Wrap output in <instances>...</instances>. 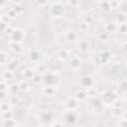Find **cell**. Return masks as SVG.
I'll return each mask as SVG.
<instances>
[{
  "instance_id": "cell-1",
  "label": "cell",
  "mask_w": 127,
  "mask_h": 127,
  "mask_svg": "<svg viewBox=\"0 0 127 127\" xmlns=\"http://www.w3.org/2000/svg\"><path fill=\"white\" fill-rule=\"evenodd\" d=\"M66 8L64 3L62 2H53L50 6V14L54 18H62L65 15Z\"/></svg>"
},
{
  "instance_id": "cell-2",
  "label": "cell",
  "mask_w": 127,
  "mask_h": 127,
  "mask_svg": "<svg viewBox=\"0 0 127 127\" xmlns=\"http://www.w3.org/2000/svg\"><path fill=\"white\" fill-rule=\"evenodd\" d=\"M59 82V76L54 72H47L43 75V82L45 85L55 86Z\"/></svg>"
},
{
  "instance_id": "cell-3",
  "label": "cell",
  "mask_w": 127,
  "mask_h": 127,
  "mask_svg": "<svg viewBox=\"0 0 127 127\" xmlns=\"http://www.w3.org/2000/svg\"><path fill=\"white\" fill-rule=\"evenodd\" d=\"M11 39V43H22L23 40L25 39V32L22 29L16 28L14 30V32L12 33V35L10 36Z\"/></svg>"
},
{
  "instance_id": "cell-4",
  "label": "cell",
  "mask_w": 127,
  "mask_h": 127,
  "mask_svg": "<svg viewBox=\"0 0 127 127\" xmlns=\"http://www.w3.org/2000/svg\"><path fill=\"white\" fill-rule=\"evenodd\" d=\"M94 84V79L91 75L89 74H85V75H82L80 78H79V85L83 88H89L91 86H93Z\"/></svg>"
},
{
  "instance_id": "cell-5",
  "label": "cell",
  "mask_w": 127,
  "mask_h": 127,
  "mask_svg": "<svg viewBox=\"0 0 127 127\" xmlns=\"http://www.w3.org/2000/svg\"><path fill=\"white\" fill-rule=\"evenodd\" d=\"M64 41L66 43H68V44H74L78 40V34L74 30H67V31L64 32Z\"/></svg>"
},
{
  "instance_id": "cell-6",
  "label": "cell",
  "mask_w": 127,
  "mask_h": 127,
  "mask_svg": "<svg viewBox=\"0 0 127 127\" xmlns=\"http://www.w3.org/2000/svg\"><path fill=\"white\" fill-rule=\"evenodd\" d=\"M38 118H39L40 122L46 124V123H50L53 120L54 114H53V112H51L49 110H44V111H41L38 114Z\"/></svg>"
},
{
  "instance_id": "cell-7",
  "label": "cell",
  "mask_w": 127,
  "mask_h": 127,
  "mask_svg": "<svg viewBox=\"0 0 127 127\" xmlns=\"http://www.w3.org/2000/svg\"><path fill=\"white\" fill-rule=\"evenodd\" d=\"M117 97L116 93L112 90H106L103 92L102 96H101V100H102V103H107V104H110L115 98Z\"/></svg>"
},
{
  "instance_id": "cell-8",
  "label": "cell",
  "mask_w": 127,
  "mask_h": 127,
  "mask_svg": "<svg viewBox=\"0 0 127 127\" xmlns=\"http://www.w3.org/2000/svg\"><path fill=\"white\" fill-rule=\"evenodd\" d=\"M82 60L81 58H79L78 56H73L70 60H69V66L72 70H78L81 66H82Z\"/></svg>"
},
{
  "instance_id": "cell-9",
  "label": "cell",
  "mask_w": 127,
  "mask_h": 127,
  "mask_svg": "<svg viewBox=\"0 0 127 127\" xmlns=\"http://www.w3.org/2000/svg\"><path fill=\"white\" fill-rule=\"evenodd\" d=\"M64 119L68 124H74L77 121V115H76V113L74 111L68 110L64 114Z\"/></svg>"
},
{
  "instance_id": "cell-10",
  "label": "cell",
  "mask_w": 127,
  "mask_h": 127,
  "mask_svg": "<svg viewBox=\"0 0 127 127\" xmlns=\"http://www.w3.org/2000/svg\"><path fill=\"white\" fill-rule=\"evenodd\" d=\"M28 58L31 62L33 63H38L39 61H41L42 59V53L39 51V50H36V49H33L29 52L28 54Z\"/></svg>"
},
{
  "instance_id": "cell-11",
  "label": "cell",
  "mask_w": 127,
  "mask_h": 127,
  "mask_svg": "<svg viewBox=\"0 0 127 127\" xmlns=\"http://www.w3.org/2000/svg\"><path fill=\"white\" fill-rule=\"evenodd\" d=\"M65 106L68 110H72V111H75L78 107V101L74 98V97H67L66 100H65Z\"/></svg>"
},
{
  "instance_id": "cell-12",
  "label": "cell",
  "mask_w": 127,
  "mask_h": 127,
  "mask_svg": "<svg viewBox=\"0 0 127 127\" xmlns=\"http://www.w3.org/2000/svg\"><path fill=\"white\" fill-rule=\"evenodd\" d=\"M6 65H7V69L8 70L14 72L15 70H17L19 68V66H20V61L18 59H16V58L15 59H11V60L8 61V63L6 64Z\"/></svg>"
},
{
  "instance_id": "cell-13",
  "label": "cell",
  "mask_w": 127,
  "mask_h": 127,
  "mask_svg": "<svg viewBox=\"0 0 127 127\" xmlns=\"http://www.w3.org/2000/svg\"><path fill=\"white\" fill-rule=\"evenodd\" d=\"M78 102H81V101H85L86 98H87V93H86V90L84 88H79L75 91L74 93V96H73Z\"/></svg>"
},
{
  "instance_id": "cell-14",
  "label": "cell",
  "mask_w": 127,
  "mask_h": 127,
  "mask_svg": "<svg viewBox=\"0 0 127 127\" xmlns=\"http://www.w3.org/2000/svg\"><path fill=\"white\" fill-rule=\"evenodd\" d=\"M56 56H57V58L60 60V61H66L68 58H69V52H68V50H66V49H60V50H58L57 52H56Z\"/></svg>"
},
{
  "instance_id": "cell-15",
  "label": "cell",
  "mask_w": 127,
  "mask_h": 127,
  "mask_svg": "<svg viewBox=\"0 0 127 127\" xmlns=\"http://www.w3.org/2000/svg\"><path fill=\"white\" fill-rule=\"evenodd\" d=\"M111 57H112L111 53L107 50H104V51H101L99 54V61L101 64H107L111 60Z\"/></svg>"
},
{
  "instance_id": "cell-16",
  "label": "cell",
  "mask_w": 127,
  "mask_h": 127,
  "mask_svg": "<svg viewBox=\"0 0 127 127\" xmlns=\"http://www.w3.org/2000/svg\"><path fill=\"white\" fill-rule=\"evenodd\" d=\"M104 32L106 34H113L115 32H117V28L118 26L114 23V22H107L104 24Z\"/></svg>"
},
{
  "instance_id": "cell-17",
  "label": "cell",
  "mask_w": 127,
  "mask_h": 127,
  "mask_svg": "<svg viewBox=\"0 0 127 127\" xmlns=\"http://www.w3.org/2000/svg\"><path fill=\"white\" fill-rule=\"evenodd\" d=\"M127 22V14L125 12H119L116 17H115V21L114 23L119 26V25H123V24H126Z\"/></svg>"
},
{
  "instance_id": "cell-18",
  "label": "cell",
  "mask_w": 127,
  "mask_h": 127,
  "mask_svg": "<svg viewBox=\"0 0 127 127\" xmlns=\"http://www.w3.org/2000/svg\"><path fill=\"white\" fill-rule=\"evenodd\" d=\"M57 90L55 88V86H49V85H44L43 88H42V93L45 95V96H48V97H52L56 94Z\"/></svg>"
},
{
  "instance_id": "cell-19",
  "label": "cell",
  "mask_w": 127,
  "mask_h": 127,
  "mask_svg": "<svg viewBox=\"0 0 127 127\" xmlns=\"http://www.w3.org/2000/svg\"><path fill=\"white\" fill-rule=\"evenodd\" d=\"M78 50L80 51V52H87L88 50H89V48H90V43H89V41L87 40V39H82V40H80L79 42H78Z\"/></svg>"
},
{
  "instance_id": "cell-20",
  "label": "cell",
  "mask_w": 127,
  "mask_h": 127,
  "mask_svg": "<svg viewBox=\"0 0 127 127\" xmlns=\"http://www.w3.org/2000/svg\"><path fill=\"white\" fill-rule=\"evenodd\" d=\"M98 8L104 13H107V12L111 11L109 1H100V2H98Z\"/></svg>"
},
{
  "instance_id": "cell-21",
  "label": "cell",
  "mask_w": 127,
  "mask_h": 127,
  "mask_svg": "<svg viewBox=\"0 0 127 127\" xmlns=\"http://www.w3.org/2000/svg\"><path fill=\"white\" fill-rule=\"evenodd\" d=\"M18 85H19V89H20V91H28L29 89H30V83H29V81L27 80V79H23V80H21L19 83H18Z\"/></svg>"
},
{
  "instance_id": "cell-22",
  "label": "cell",
  "mask_w": 127,
  "mask_h": 127,
  "mask_svg": "<svg viewBox=\"0 0 127 127\" xmlns=\"http://www.w3.org/2000/svg\"><path fill=\"white\" fill-rule=\"evenodd\" d=\"M11 49L17 55H19L23 52V46L20 43H11Z\"/></svg>"
},
{
  "instance_id": "cell-23",
  "label": "cell",
  "mask_w": 127,
  "mask_h": 127,
  "mask_svg": "<svg viewBox=\"0 0 127 127\" xmlns=\"http://www.w3.org/2000/svg\"><path fill=\"white\" fill-rule=\"evenodd\" d=\"M22 73H23V76H24L25 79H32L33 75L35 74L34 69L31 68V67H27V68H25V69L23 70Z\"/></svg>"
},
{
  "instance_id": "cell-24",
  "label": "cell",
  "mask_w": 127,
  "mask_h": 127,
  "mask_svg": "<svg viewBox=\"0 0 127 127\" xmlns=\"http://www.w3.org/2000/svg\"><path fill=\"white\" fill-rule=\"evenodd\" d=\"M13 77H14V72H12V71H10V70H8V69L4 70L3 73H2V78L4 79V81H9V80H11Z\"/></svg>"
},
{
  "instance_id": "cell-25",
  "label": "cell",
  "mask_w": 127,
  "mask_h": 127,
  "mask_svg": "<svg viewBox=\"0 0 127 127\" xmlns=\"http://www.w3.org/2000/svg\"><path fill=\"white\" fill-rule=\"evenodd\" d=\"M3 127H16L17 126V122L16 120L13 118V119H6V120H3V124H2Z\"/></svg>"
},
{
  "instance_id": "cell-26",
  "label": "cell",
  "mask_w": 127,
  "mask_h": 127,
  "mask_svg": "<svg viewBox=\"0 0 127 127\" xmlns=\"http://www.w3.org/2000/svg\"><path fill=\"white\" fill-rule=\"evenodd\" d=\"M32 82L36 85H39L40 83L43 82V75L42 74H39V73H35L32 77Z\"/></svg>"
},
{
  "instance_id": "cell-27",
  "label": "cell",
  "mask_w": 127,
  "mask_h": 127,
  "mask_svg": "<svg viewBox=\"0 0 127 127\" xmlns=\"http://www.w3.org/2000/svg\"><path fill=\"white\" fill-rule=\"evenodd\" d=\"M111 107L112 108H122V105H123V101L119 98V97H116L111 103H110Z\"/></svg>"
},
{
  "instance_id": "cell-28",
  "label": "cell",
  "mask_w": 127,
  "mask_h": 127,
  "mask_svg": "<svg viewBox=\"0 0 127 127\" xmlns=\"http://www.w3.org/2000/svg\"><path fill=\"white\" fill-rule=\"evenodd\" d=\"M111 115L115 118H120L123 115V109L122 108H112Z\"/></svg>"
},
{
  "instance_id": "cell-29",
  "label": "cell",
  "mask_w": 127,
  "mask_h": 127,
  "mask_svg": "<svg viewBox=\"0 0 127 127\" xmlns=\"http://www.w3.org/2000/svg\"><path fill=\"white\" fill-rule=\"evenodd\" d=\"M8 90H9V92L12 93V94H17V93L20 91V89H19V85H18L17 83H12V84L9 85Z\"/></svg>"
},
{
  "instance_id": "cell-30",
  "label": "cell",
  "mask_w": 127,
  "mask_h": 127,
  "mask_svg": "<svg viewBox=\"0 0 127 127\" xmlns=\"http://www.w3.org/2000/svg\"><path fill=\"white\" fill-rule=\"evenodd\" d=\"M9 61V58H8V55L3 52V51H0V64H6Z\"/></svg>"
},
{
  "instance_id": "cell-31",
  "label": "cell",
  "mask_w": 127,
  "mask_h": 127,
  "mask_svg": "<svg viewBox=\"0 0 127 127\" xmlns=\"http://www.w3.org/2000/svg\"><path fill=\"white\" fill-rule=\"evenodd\" d=\"M13 9L16 11V13H17L18 15H21V14L24 12V7H23V5H22V2H17V3H15V6L13 7Z\"/></svg>"
},
{
  "instance_id": "cell-32",
  "label": "cell",
  "mask_w": 127,
  "mask_h": 127,
  "mask_svg": "<svg viewBox=\"0 0 127 127\" xmlns=\"http://www.w3.org/2000/svg\"><path fill=\"white\" fill-rule=\"evenodd\" d=\"M6 14H7V16L9 17V19H10V20H14V19H16V18L19 16V15L16 13V11H15L13 8H9Z\"/></svg>"
},
{
  "instance_id": "cell-33",
  "label": "cell",
  "mask_w": 127,
  "mask_h": 127,
  "mask_svg": "<svg viewBox=\"0 0 127 127\" xmlns=\"http://www.w3.org/2000/svg\"><path fill=\"white\" fill-rule=\"evenodd\" d=\"M86 90V93H87V96H90V97H96V95H97V90H96V88L95 87H93V86H91V87H89V88H87V89H85Z\"/></svg>"
},
{
  "instance_id": "cell-34",
  "label": "cell",
  "mask_w": 127,
  "mask_h": 127,
  "mask_svg": "<svg viewBox=\"0 0 127 127\" xmlns=\"http://www.w3.org/2000/svg\"><path fill=\"white\" fill-rule=\"evenodd\" d=\"M120 4H121V2L116 1V0H111V1H109V5H110L111 10H116V9L120 8Z\"/></svg>"
},
{
  "instance_id": "cell-35",
  "label": "cell",
  "mask_w": 127,
  "mask_h": 127,
  "mask_svg": "<svg viewBox=\"0 0 127 127\" xmlns=\"http://www.w3.org/2000/svg\"><path fill=\"white\" fill-rule=\"evenodd\" d=\"M88 25L86 24V23H84L82 20L79 22V24H78V28H79V31L80 32H83V33H85V32H87V30H88Z\"/></svg>"
},
{
  "instance_id": "cell-36",
  "label": "cell",
  "mask_w": 127,
  "mask_h": 127,
  "mask_svg": "<svg viewBox=\"0 0 127 127\" xmlns=\"http://www.w3.org/2000/svg\"><path fill=\"white\" fill-rule=\"evenodd\" d=\"M102 100L99 98V97H93V99H92V105L94 106V107H101L102 106Z\"/></svg>"
},
{
  "instance_id": "cell-37",
  "label": "cell",
  "mask_w": 127,
  "mask_h": 127,
  "mask_svg": "<svg viewBox=\"0 0 127 127\" xmlns=\"http://www.w3.org/2000/svg\"><path fill=\"white\" fill-rule=\"evenodd\" d=\"M13 117H14V113H13L11 110L5 111V112H3V114H2L3 120H6V119H13Z\"/></svg>"
},
{
  "instance_id": "cell-38",
  "label": "cell",
  "mask_w": 127,
  "mask_h": 127,
  "mask_svg": "<svg viewBox=\"0 0 127 127\" xmlns=\"http://www.w3.org/2000/svg\"><path fill=\"white\" fill-rule=\"evenodd\" d=\"M82 21L84 22V23H86L88 26L90 25V24H92L93 23V17L91 16V15H85V16H83V18H82Z\"/></svg>"
},
{
  "instance_id": "cell-39",
  "label": "cell",
  "mask_w": 127,
  "mask_h": 127,
  "mask_svg": "<svg viewBox=\"0 0 127 127\" xmlns=\"http://www.w3.org/2000/svg\"><path fill=\"white\" fill-rule=\"evenodd\" d=\"M14 30H15V28H14L13 26H11V25H8V26L5 28V30H4L3 32H4V33H5L7 36H9V37H10V36L12 35V33L14 32Z\"/></svg>"
},
{
  "instance_id": "cell-40",
  "label": "cell",
  "mask_w": 127,
  "mask_h": 127,
  "mask_svg": "<svg viewBox=\"0 0 127 127\" xmlns=\"http://www.w3.org/2000/svg\"><path fill=\"white\" fill-rule=\"evenodd\" d=\"M0 109L2 110V112L9 111L10 110V104H9V102H2V103H0Z\"/></svg>"
},
{
  "instance_id": "cell-41",
  "label": "cell",
  "mask_w": 127,
  "mask_h": 127,
  "mask_svg": "<svg viewBox=\"0 0 127 127\" xmlns=\"http://www.w3.org/2000/svg\"><path fill=\"white\" fill-rule=\"evenodd\" d=\"M9 22H10V19H9V17L7 16V14H2V15L0 16V23L9 25Z\"/></svg>"
},
{
  "instance_id": "cell-42",
  "label": "cell",
  "mask_w": 127,
  "mask_h": 127,
  "mask_svg": "<svg viewBox=\"0 0 127 127\" xmlns=\"http://www.w3.org/2000/svg\"><path fill=\"white\" fill-rule=\"evenodd\" d=\"M80 3L78 1H75V0H71V1H66L64 2V5H68V6H71L72 8H75L76 6H78Z\"/></svg>"
},
{
  "instance_id": "cell-43",
  "label": "cell",
  "mask_w": 127,
  "mask_h": 127,
  "mask_svg": "<svg viewBox=\"0 0 127 127\" xmlns=\"http://www.w3.org/2000/svg\"><path fill=\"white\" fill-rule=\"evenodd\" d=\"M9 85L6 81H0V91H7Z\"/></svg>"
},
{
  "instance_id": "cell-44",
  "label": "cell",
  "mask_w": 127,
  "mask_h": 127,
  "mask_svg": "<svg viewBox=\"0 0 127 127\" xmlns=\"http://www.w3.org/2000/svg\"><path fill=\"white\" fill-rule=\"evenodd\" d=\"M118 127H127V121L125 117H122L118 121Z\"/></svg>"
},
{
  "instance_id": "cell-45",
  "label": "cell",
  "mask_w": 127,
  "mask_h": 127,
  "mask_svg": "<svg viewBox=\"0 0 127 127\" xmlns=\"http://www.w3.org/2000/svg\"><path fill=\"white\" fill-rule=\"evenodd\" d=\"M126 30H127V28H126V24L119 25V26H118V28H117V31H118L119 33H125V32H126Z\"/></svg>"
},
{
  "instance_id": "cell-46",
  "label": "cell",
  "mask_w": 127,
  "mask_h": 127,
  "mask_svg": "<svg viewBox=\"0 0 127 127\" xmlns=\"http://www.w3.org/2000/svg\"><path fill=\"white\" fill-rule=\"evenodd\" d=\"M8 97V92L7 91H0V101L5 100Z\"/></svg>"
},
{
  "instance_id": "cell-47",
  "label": "cell",
  "mask_w": 127,
  "mask_h": 127,
  "mask_svg": "<svg viewBox=\"0 0 127 127\" xmlns=\"http://www.w3.org/2000/svg\"><path fill=\"white\" fill-rule=\"evenodd\" d=\"M107 38H108V34H106L105 32H102V33L99 34V39H100V40H102V41H106Z\"/></svg>"
},
{
  "instance_id": "cell-48",
  "label": "cell",
  "mask_w": 127,
  "mask_h": 127,
  "mask_svg": "<svg viewBox=\"0 0 127 127\" xmlns=\"http://www.w3.org/2000/svg\"><path fill=\"white\" fill-rule=\"evenodd\" d=\"M50 127H64V126L63 123H61V122H59V121H55V122H53V123L51 124Z\"/></svg>"
},
{
  "instance_id": "cell-49",
  "label": "cell",
  "mask_w": 127,
  "mask_h": 127,
  "mask_svg": "<svg viewBox=\"0 0 127 127\" xmlns=\"http://www.w3.org/2000/svg\"><path fill=\"white\" fill-rule=\"evenodd\" d=\"M36 3H37V5L40 6V7H44V6H47V5L50 4L49 1H43V2H41V1L39 2V1H38V2H36Z\"/></svg>"
},
{
  "instance_id": "cell-50",
  "label": "cell",
  "mask_w": 127,
  "mask_h": 127,
  "mask_svg": "<svg viewBox=\"0 0 127 127\" xmlns=\"http://www.w3.org/2000/svg\"><path fill=\"white\" fill-rule=\"evenodd\" d=\"M120 87H121L122 90H125V89H126V80H125V79H123V80L120 82Z\"/></svg>"
},
{
  "instance_id": "cell-51",
  "label": "cell",
  "mask_w": 127,
  "mask_h": 127,
  "mask_svg": "<svg viewBox=\"0 0 127 127\" xmlns=\"http://www.w3.org/2000/svg\"><path fill=\"white\" fill-rule=\"evenodd\" d=\"M2 114H3V112H2V110L0 109V117H2Z\"/></svg>"
},
{
  "instance_id": "cell-52",
  "label": "cell",
  "mask_w": 127,
  "mask_h": 127,
  "mask_svg": "<svg viewBox=\"0 0 127 127\" xmlns=\"http://www.w3.org/2000/svg\"><path fill=\"white\" fill-rule=\"evenodd\" d=\"M0 127H3V126H2V125H0Z\"/></svg>"
}]
</instances>
